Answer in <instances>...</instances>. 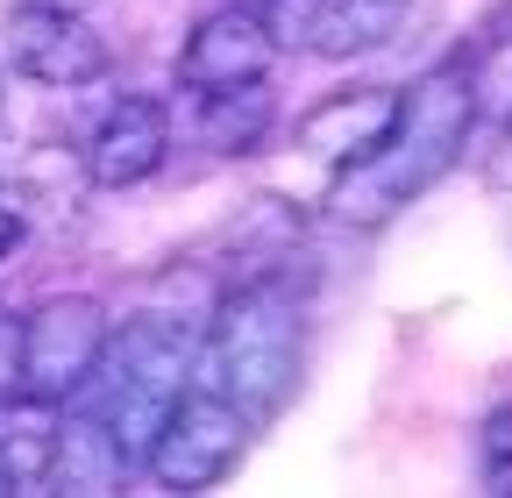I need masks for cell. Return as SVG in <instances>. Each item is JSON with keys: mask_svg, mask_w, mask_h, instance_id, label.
Masks as SVG:
<instances>
[{"mask_svg": "<svg viewBox=\"0 0 512 498\" xmlns=\"http://www.w3.org/2000/svg\"><path fill=\"white\" fill-rule=\"evenodd\" d=\"M477 129V65L456 50L427 65L406 93H399V121L384 129V143L356 164H335V185H328V214L342 228H384L399 221L420 193L456 171L463 143Z\"/></svg>", "mask_w": 512, "mask_h": 498, "instance_id": "6da1fadb", "label": "cell"}, {"mask_svg": "<svg viewBox=\"0 0 512 498\" xmlns=\"http://www.w3.org/2000/svg\"><path fill=\"white\" fill-rule=\"evenodd\" d=\"M299 356H306V299L292 292L285 271H249V278H228L200 335L192 378L235 399L249 420H271L299 385Z\"/></svg>", "mask_w": 512, "mask_h": 498, "instance_id": "7a4b0ae2", "label": "cell"}, {"mask_svg": "<svg viewBox=\"0 0 512 498\" xmlns=\"http://www.w3.org/2000/svg\"><path fill=\"white\" fill-rule=\"evenodd\" d=\"M192 363H200L192 321L136 314V321L114 328V342H107V356H100V370H93V385L79 392V406H93V413L114 427L128 470L150 463V449H157L171 406H178L185 385H192Z\"/></svg>", "mask_w": 512, "mask_h": 498, "instance_id": "3957f363", "label": "cell"}, {"mask_svg": "<svg viewBox=\"0 0 512 498\" xmlns=\"http://www.w3.org/2000/svg\"><path fill=\"white\" fill-rule=\"evenodd\" d=\"M107 342H114V321H107V306L93 292L36 299L22 314V378H29V392L50 399V406H72L93 385Z\"/></svg>", "mask_w": 512, "mask_h": 498, "instance_id": "277c9868", "label": "cell"}, {"mask_svg": "<svg viewBox=\"0 0 512 498\" xmlns=\"http://www.w3.org/2000/svg\"><path fill=\"white\" fill-rule=\"evenodd\" d=\"M249 427L256 420L235 399H221V392H207L200 378H192L143 470L157 477V491H214L221 477H235V463L249 449Z\"/></svg>", "mask_w": 512, "mask_h": 498, "instance_id": "5b68a950", "label": "cell"}, {"mask_svg": "<svg viewBox=\"0 0 512 498\" xmlns=\"http://www.w3.org/2000/svg\"><path fill=\"white\" fill-rule=\"evenodd\" d=\"M0 50H8V65L29 79V86H50V93H79V86H100L114 50L107 36L72 15V8H43V0H22L0 29Z\"/></svg>", "mask_w": 512, "mask_h": 498, "instance_id": "8992f818", "label": "cell"}, {"mask_svg": "<svg viewBox=\"0 0 512 498\" xmlns=\"http://www.w3.org/2000/svg\"><path fill=\"white\" fill-rule=\"evenodd\" d=\"M79 164H86V185H100V193H136V185H150L171 164V107L150 100V93H121L100 114V129L86 136Z\"/></svg>", "mask_w": 512, "mask_h": 498, "instance_id": "52a82bcc", "label": "cell"}, {"mask_svg": "<svg viewBox=\"0 0 512 498\" xmlns=\"http://www.w3.org/2000/svg\"><path fill=\"white\" fill-rule=\"evenodd\" d=\"M271 65H278V43L264 29V15L242 8V0H221L214 15L192 22V36L178 50V86L185 93H228L249 79H271Z\"/></svg>", "mask_w": 512, "mask_h": 498, "instance_id": "ba28073f", "label": "cell"}, {"mask_svg": "<svg viewBox=\"0 0 512 498\" xmlns=\"http://www.w3.org/2000/svg\"><path fill=\"white\" fill-rule=\"evenodd\" d=\"M399 121V93L392 86H349V93H328L320 107L299 114L292 143L320 164H356L384 143V129Z\"/></svg>", "mask_w": 512, "mask_h": 498, "instance_id": "9c48e42d", "label": "cell"}, {"mask_svg": "<svg viewBox=\"0 0 512 498\" xmlns=\"http://www.w3.org/2000/svg\"><path fill=\"white\" fill-rule=\"evenodd\" d=\"M50 484H57V491H86V498L128 484V456H121V442H114V427H107L93 406H79V399L57 413V463H50Z\"/></svg>", "mask_w": 512, "mask_h": 498, "instance_id": "30bf717a", "label": "cell"}, {"mask_svg": "<svg viewBox=\"0 0 512 498\" xmlns=\"http://www.w3.org/2000/svg\"><path fill=\"white\" fill-rule=\"evenodd\" d=\"M57 413L50 399L22 392V399H0V470H8V491H43L50 463H57Z\"/></svg>", "mask_w": 512, "mask_h": 498, "instance_id": "8fae6325", "label": "cell"}, {"mask_svg": "<svg viewBox=\"0 0 512 498\" xmlns=\"http://www.w3.org/2000/svg\"><path fill=\"white\" fill-rule=\"evenodd\" d=\"M413 15V0H328V15L313 29V57H328V65H349V57H370L384 50Z\"/></svg>", "mask_w": 512, "mask_h": 498, "instance_id": "7c38bea8", "label": "cell"}, {"mask_svg": "<svg viewBox=\"0 0 512 498\" xmlns=\"http://www.w3.org/2000/svg\"><path fill=\"white\" fill-rule=\"evenodd\" d=\"M200 136L221 157H249L256 143L271 136V93H264V79L228 86V93H200Z\"/></svg>", "mask_w": 512, "mask_h": 498, "instance_id": "4fadbf2b", "label": "cell"}, {"mask_svg": "<svg viewBox=\"0 0 512 498\" xmlns=\"http://www.w3.org/2000/svg\"><path fill=\"white\" fill-rule=\"evenodd\" d=\"M477 477L484 491H512V399H498L484 413V434H477Z\"/></svg>", "mask_w": 512, "mask_h": 498, "instance_id": "5bb4252c", "label": "cell"}, {"mask_svg": "<svg viewBox=\"0 0 512 498\" xmlns=\"http://www.w3.org/2000/svg\"><path fill=\"white\" fill-rule=\"evenodd\" d=\"M256 15H264V29H271L278 50H306L313 29H320V15H328V0H256Z\"/></svg>", "mask_w": 512, "mask_h": 498, "instance_id": "9a60e30c", "label": "cell"}, {"mask_svg": "<svg viewBox=\"0 0 512 498\" xmlns=\"http://www.w3.org/2000/svg\"><path fill=\"white\" fill-rule=\"evenodd\" d=\"M29 378H22V321L0 314V399H22Z\"/></svg>", "mask_w": 512, "mask_h": 498, "instance_id": "2e32d148", "label": "cell"}, {"mask_svg": "<svg viewBox=\"0 0 512 498\" xmlns=\"http://www.w3.org/2000/svg\"><path fill=\"white\" fill-rule=\"evenodd\" d=\"M15 249H22V207H15V200H0V264H8Z\"/></svg>", "mask_w": 512, "mask_h": 498, "instance_id": "e0dca14e", "label": "cell"}, {"mask_svg": "<svg viewBox=\"0 0 512 498\" xmlns=\"http://www.w3.org/2000/svg\"><path fill=\"white\" fill-rule=\"evenodd\" d=\"M43 8H72V15H86V8H93V0H43Z\"/></svg>", "mask_w": 512, "mask_h": 498, "instance_id": "ac0fdd59", "label": "cell"}, {"mask_svg": "<svg viewBox=\"0 0 512 498\" xmlns=\"http://www.w3.org/2000/svg\"><path fill=\"white\" fill-rule=\"evenodd\" d=\"M0 491H8V470H0Z\"/></svg>", "mask_w": 512, "mask_h": 498, "instance_id": "d6986e66", "label": "cell"}, {"mask_svg": "<svg viewBox=\"0 0 512 498\" xmlns=\"http://www.w3.org/2000/svg\"><path fill=\"white\" fill-rule=\"evenodd\" d=\"M242 8H256V0H242Z\"/></svg>", "mask_w": 512, "mask_h": 498, "instance_id": "ffe728a7", "label": "cell"}, {"mask_svg": "<svg viewBox=\"0 0 512 498\" xmlns=\"http://www.w3.org/2000/svg\"><path fill=\"white\" fill-rule=\"evenodd\" d=\"M505 143H512V129H505Z\"/></svg>", "mask_w": 512, "mask_h": 498, "instance_id": "44dd1931", "label": "cell"}]
</instances>
